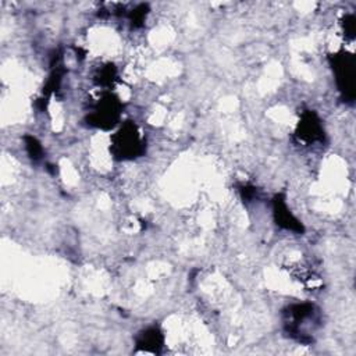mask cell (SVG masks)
<instances>
[{"label": "cell", "instance_id": "obj_1", "mask_svg": "<svg viewBox=\"0 0 356 356\" xmlns=\"http://www.w3.org/2000/svg\"><path fill=\"white\" fill-rule=\"evenodd\" d=\"M285 330L286 332L300 343H310L313 341L305 331L307 321L317 323V310L312 303H296L286 309L285 312Z\"/></svg>", "mask_w": 356, "mask_h": 356}, {"label": "cell", "instance_id": "obj_2", "mask_svg": "<svg viewBox=\"0 0 356 356\" xmlns=\"http://www.w3.org/2000/svg\"><path fill=\"white\" fill-rule=\"evenodd\" d=\"M330 63L342 97L352 103L355 99V57L346 51H339L330 56Z\"/></svg>", "mask_w": 356, "mask_h": 356}, {"label": "cell", "instance_id": "obj_3", "mask_svg": "<svg viewBox=\"0 0 356 356\" xmlns=\"http://www.w3.org/2000/svg\"><path fill=\"white\" fill-rule=\"evenodd\" d=\"M113 149L121 159H132L143 152V143L135 124H125L113 138Z\"/></svg>", "mask_w": 356, "mask_h": 356}, {"label": "cell", "instance_id": "obj_4", "mask_svg": "<svg viewBox=\"0 0 356 356\" xmlns=\"http://www.w3.org/2000/svg\"><path fill=\"white\" fill-rule=\"evenodd\" d=\"M121 113V103L117 97L110 93H106L102 100L97 102L95 110L88 117V121L92 127L97 128H111L120 118Z\"/></svg>", "mask_w": 356, "mask_h": 356}, {"label": "cell", "instance_id": "obj_5", "mask_svg": "<svg viewBox=\"0 0 356 356\" xmlns=\"http://www.w3.org/2000/svg\"><path fill=\"white\" fill-rule=\"evenodd\" d=\"M296 135L307 142H323L324 140V129L320 122V118L313 111H305L300 117V121L298 124Z\"/></svg>", "mask_w": 356, "mask_h": 356}, {"label": "cell", "instance_id": "obj_6", "mask_svg": "<svg viewBox=\"0 0 356 356\" xmlns=\"http://www.w3.org/2000/svg\"><path fill=\"white\" fill-rule=\"evenodd\" d=\"M273 209H274V218L275 222L282 227L284 229L293 231L298 234H303L305 227L303 224L289 211L285 199L282 195H277L273 200Z\"/></svg>", "mask_w": 356, "mask_h": 356}, {"label": "cell", "instance_id": "obj_7", "mask_svg": "<svg viewBox=\"0 0 356 356\" xmlns=\"http://www.w3.org/2000/svg\"><path fill=\"white\" fill-rule=\"evenodd\" d=\"M163 342H164L163 334L160 332V330L154 327L142 331L136 338V345L139 348H142L146 352H154V353L160 350V348L163 346Z\"/></svg>", "mask_w": 356, "mask_h": 356}, {"label": "cell", "instance_id": "obj_8", "mask_svg": "<svg viewBox=\"0 0 356 356\" xmlns=\"http://www.w3.org/2000/svg\"><path fill=\"white\" fill-rule=\"evenodd\" d=\"M24 140H25V149H26L28 156H29L33 161L40 160L42 156H43V147H42L40 142H39L35 136H32V135H26V136L24 138Z\"/></svg>", "mask_w": 356, "mask_h": 356}, {"label": "cell", "instance_id": "obj_9", "mask_svg": "<svg viewBox=\"0 0 356 356\" xmlns=\"http://www.w3.org/2000/svg\"><path fill=\"white\" fill-rule=\"evenodd\" d=\"M114 76H115V68L113 65H106L99 71L97 81L102 85H110V83H113Z\"/></svg>", "mask_w": 356, "mask_h": 356}, {"label": "cell", "instance_id": "obj_10", "mask_svg": "<svg viewBox=\"0 0 356 356\" xmlns=\"http://www.w3.org/2000/svg\"><path fill=\"white\" fill-rule=\"evenodd\" d=\"M146 14H147V6L146 4H139L136 8H134L131 15H129L132 25L139 26L142 24V21L145 19Z\"/></svg>", "mask_w": 356, "mask_h": 356}, {"label": "cell", "instance_id": "obj_11", "mask_svg": "<svg viewBox=\"0 0 356 356\" xmlns=\"http://www.w3.org/2000/svg\"><path fill=\"white\" fill-rule=\"evenodd\" d=\"M355 26H356L355 15L353 14L345 15V18H343V31H345V35L350 39L355 38Z\"/></svg>", "mask_w": 356, "mask_h": 356}]
</instances>
